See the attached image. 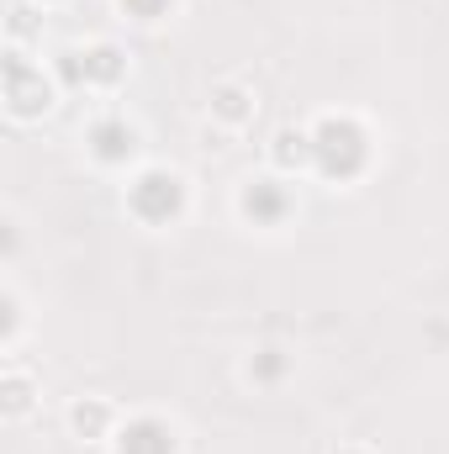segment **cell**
I'll list each match as a JSON object with an SVG mask.
<instances>
[{
	"instance_id": "1",
	"label": "cell",
	"mask_w": 449,
	"mask_h": 454,
	"mask_svg": "<svg viewBox=\"0 0 449 454\" xmlns=\"http://www.w3.org/2000/svg\"><path fill=\"white\" fill-rule=\"evenodd\" d=\"M122 137H132V132H122V127H101V132H96V143H101V153H106V159L122 153Z\"/></svg>"
}]
</instances>
